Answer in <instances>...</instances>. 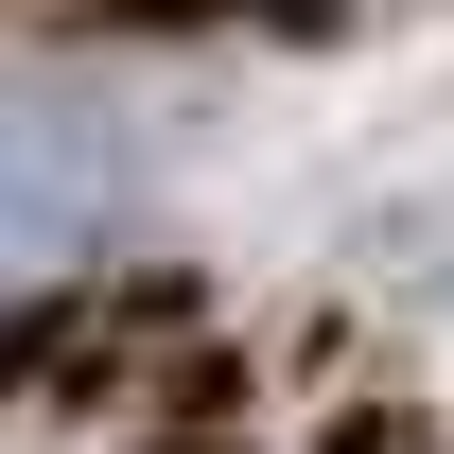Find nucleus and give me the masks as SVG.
I'll return each mask as SVG.
<instances>
[{"label":"nucleus","instance_id":"1","mask_svg":"<svg viewBox=\"0 0 454 454\" xmlns=\"http://www.w3.org/2000/svg\"><path fill=\"white\" fill-rule=\"evenodd\" d=\"M106 192H122L106 122H88V106H53V88H0V297L88 280V245H106Z\"/></svg>","mask_w":454,"mask_h":454}]
</instances>
